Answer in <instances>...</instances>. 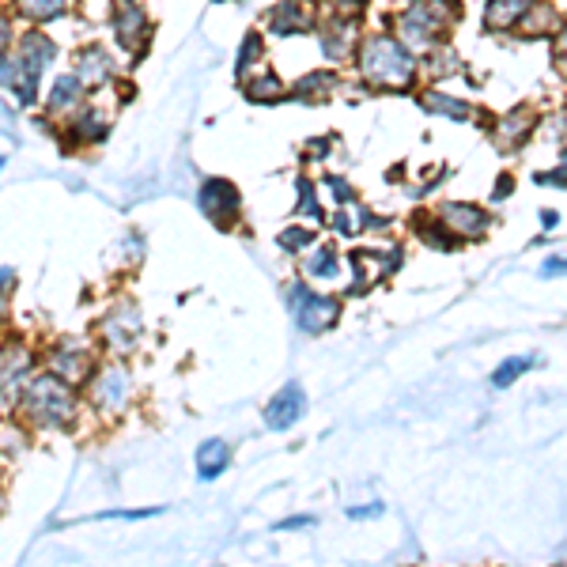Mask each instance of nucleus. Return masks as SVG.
<instances>
[{
  "mask_svg": "<svg viewBox=\"0 0 567 567\" xmlns=\"http://www.w3.org/2000/svg\"><path fill=\"white\" fill-rule=\"evenodd\" d=\"M458 19V0H413L401 16V46L405 50H435L439 38Z\"/></svg>",
  "mask_w": 567,
  "mask_h": 567,
  "instance_id": "f03ea898",
  "label": "nucleus"
},
{
  "mask_svg": "<svg viewBox=\"0 0 567 567\" xmlns=\"http://www.w3.org/2000/svg\"><path fill=\"white\" fill-rule=\"evenodd\" d=\"M530 129H533V114L518 106V110H511V114L496 125V140L503 148H515V144H522V140L530 137Z\"/></svg>",
  "mask_w": 567,
  "mask_h": 567,
  "instance_id": "dca6fc26",
  "label": "nucleus"
},
{
  "mask_svg": "<svg viewBox=\"0 0 567 567\" xmlns=\"http://www.w3.org/2000/svg\"><path fill=\"white\" fill-rule=\"evenodd\" d=\"M420 239L428 242V246H435V250H443L447 254L450 246H454V235H450L443 224H431V227H420Z\"/></svg>",
  "mask_w": 567,
  "mask_h": 567,
  "instance_id": "c85d7f7f",
  "label": "nucleus"
},
{
  "mask_svg": "<svg viewBox=\"0 0 567 567\" xmlns=\"http://www.w3.org/2000/svg\"><path fill=\"white\" fill-rule=\"evenodd\" d=\"M545 273H564V261H560V258L545 261Z\"/></svg>",
  "mask_w": 567,
  "mask_h": 567,
  "instance_id": "e433bc0d",
  "label": "nucleus"
},
{
  "mask_svg": "<svg viewBox=\"0 0 567 567\" xmlns=\"http://www.w3.org/2000/svg\"><path fill=\"white\" fill-rule=\"evenodd\" d=\"M53 367H57V378H61V382H72V378H84L87 356L84 352H72V344H69V348H61V352L53 356Z\"/></svg>",
  "mask_w": 567,
  "mask_h": 567,
  "instance_id": "aec40b11",
  "label": "nucleus"
},
{
  "mask_svg": "<svg viewBox=\"0 0 567 567\" xmlns=\"http://www.w3.org/2000/svg\"><path fill=\"white\" fill-rule=\"evenodd\" d=\"M0 84L4 87L19 84V57L16 53H0Z\"/></svg>",
  "mask_w": 567,
  "mask_h": 567,
  "instance_id": "c756f323",
  "label": "nucleus"
},
{
  "mask_svg": "<svg viewBox=\"0 0 567 567\" xmlns=\"http://www.w3.org/2000/svg\"><path fill=\"white\" fill-rule=\"evenodd\" d=\"M72 76L84 87H106L114 80V61H110V53L99 42H91V46H84V50L76 53V72Z\"/></svg>",
  "mask_w": 567,
  "mask_h": 567,
  "instance_id": "6e6552de",
  "label": "nucleus"
},
{
  "mask_svg": "<svg viewBox=\"0 0 567 567\" xmlns=\"http://www.w3.org/2000/svg\"><path fill=\"white\" fill-rule=\"evenodd\" d=\"M254 61H261V35H246L235 72H239V76H250V65H254Z\"/></svg>",
  "mask_w": 567,
  "mask_h": 567,
  "instance_id": "bb28decb",
  "label": "nucleus"
},
{
  "mask_svg": "<svg viewBox=\"0 0 567 567\" xmlns=\"http://www.w3.org/2000/svg\"><path fill=\"white\" fill-rule=\"evenodd\" d=\"M303 526H314V518H288V522H276V530H303Z\"/></svg>",
  "mask_w": 567,
  "mask_h": 567,
  "instance_id": "473e14b6",
  "label": "nucleus"
},
{
  "mask_svg": "<svg viewBox=\"0 0 567 567\" xmlns=\"http://www.w3.org/2000/svg\"><path fill=\"white\" fill-rule=\"evenodd\" d=\"M69 0H16V8L27 19H57Z\"/></svg>",
  "mask_w": 567,
  "mask_h": 567,
  "instance_id": "5701e85b",
  "label": "nucleus"
},
{
  "mask_svg": "<svg viewBox=\"0 0 567 567\" xmlns=\"http://www.w3.org/2000/svg\"><path fill=\"white\" fill-rule=\"evenodd\" d=\"M227 443L224 439H208V443H201V450H197V473L205 477V481H212V477H220L227 469Z\"/></svg>",
  "mask_w": 567,
  "mask_h": 567,
  "instance_id": "f3484780",
  "label": "nucleus"
},
{
  "mask_svg": "<svg viewBox=\"0 0 567 567\" xmlns=\"http://www.w3.org/2000/svg\"><path fill=\"white\" fill-rule=\"evenodd\" d=\"M533 0H488V8H484V23L492 27V31H511L522 23V16L530 12Z\"/></svg>",
  "mask_w": 567,
  "mask_h": 567,
  "instance_id": "9b49d317",
  "label": "nucleus"
},
{
  "mask_svg": "<svg viewBox=\"0 0 567 567\" xmlns=\"http://www.w3.org/2000/svg\"><path fill=\"white\" fill-rule=\"evenodd\" d=\"M8 288H12V273H8V269H0V295L8 292Z\"/></svg>",
  "mask_w": 567,
  "mask_h": 567,
  "instance_id": "c9c22d12",
  "label": "nucleus"
},
{
  "mask_svg": "<svg viewBox=\"0 0 567 567\" xmlns=\"http://www.w3.org/2000/svg\"><path fill=\"white\" fill-rule=\"evenodd\" d=\"M292 310H295V322L307 329V333H326L337 322L341 303L329 299V295L310 292V288H292Z\"/></svg>",
  "mask_w": 567,
  "mask_h": 567,
  "instance_id": "20e7f679",
  "label": "nucleus"
},
{
  "mask_svg": "<svg viewBox=\"0 0 567 567\" xmlns=\"http://www.w3.org/2000/svg\"><path fill=\"white\" fill-rule=\"evenodd\" d=\"M503 197H511V178H507V174L496 182V201H503Z\"/></svg>",
  "mask_w": 567,
  "mask_h": 567,
  "instance_id": "f704fd0d",
  "label": "nucleus"
},
{
  "mask_svg": "<svg viewBox=\"0 0 567 567\" xmlns=\"http://www.w3.org/2000/svg\"><path fill=\"white\" fill-rule=\"evenodd\" d=\"M0 163H4V159H0Z\"/></svg>",
  "mask_w": 567,
  "mask_h": 567,
  "instance_id": "58836bf2",
  "label": "nucleus"
},
{
  "mask_svg": "<svg viewBox=\"0 0 567 567\" xmlns=\"http://www.w3.org/2000/svg\"><path fill=\"white\" fill-rule=\"evenodd\" d=\"M363 80L378 91H409L416 84V53L405 50L397 38L375 35L360 46Z\"/></svg>",
  "mask_w": 567,
  "mask_h": 567,
  "instance_id": "f257e3e1",
  "label": "nucleus"
},
{
  "mask_svg": "<svg viewBox=\"0 0 567 567\" xmlns=\"http://www.w3.org/2000/svg\"><path fill=\"white\" fill-rule=\"evenodd\" d=\"M299 212L310 216L314 224H322V205H318V193H314V182L299 178Z\"/></svg>",
  "mask_w": 567,
  "mask_h": 567,
  "instance_id": "a878e982",
  "label": "nucleus"
},
{
  "mask_svg": "<svg viewBox=\"0 0 567 567\" xmlns=\"http://www.w3.org/2000/svg\"><path fill=\"white\" fill-rule=\"evenodd\" d=\"M530 356H511V360H503L496 367V375H492V386H499V390H503V386H511V382H515L518 375H526V371H530Z\"/></svg>",
  "mask_w": 567,
  "mask_h": 567,
  "instance_id": "b1692460",
  "label": "nucleus"
},
{
  "mask_svg": "<svg viewBox=\"0 0 567 567\" xmlns=\"http://www.w3.org/2000/svg\"><path fill=\"white\" fill-rule=\"evenodd\" d=\"M242 91H246V99L250 103H280V95H284V80L276 76V72H254L246 84H242Z\"/></svg>",
  "mask_w": 567,
  "mask_h": 567,
  "instance_id": "2eb2a0df",
  "label": "nucleus"
},
{
  "mask_svg": "<svg viewBox=\"0 0 567 567\" xmlns=\"http://www.w3.org/2000/svg\"><path fill=\"white\" fill-rule=\"evenodd\" d=\"M197 201H201L208 220L220 227H231L242 212L239 189L231 186V182H224V178H208L205 186H201V193H197Z\"/></svg>",
  "mask_w": 567,
  "mask_h": 567,
  "instance_id": "39448f33",
  "label": "nucleus"
},
{
  "mask_svg": "<svg viewBox=\"0 0 567 567\" xmlns=\"http://www.w3.org/2000/svg\"><path fill=\"white\" fill-rule=\"evenodd\" d=\"M424 110L443 114V118H454V121L469 118V106L458 103V99H450V95H439V91H428V95H424Z\"/></svg>",
  "mask_w": 567,
  "mask_h": 567,
  "instance_id": "4be33fe9",
  "label": "nucleus"
},
{
  "mask_svg": "<svg viewBox=\"0 0 567 567\" xmlns=\"http://www.w3.org/2000/svg\"><path fill=\"white\" fill-rule=\"evenodd\" d=\"M541 220H545V227H549V231L560 224V216H556V212H541Z\"/></svg>",
  "mask_w": 567,
  "mask_h": 567,
  "instance_id": "4c0bfd02",
  "label": "nucleus"
},
{
  "mask_svg": "<svg viewBox=\"0 0 567 567\" xmlns=\"http://www.w3.org/2000/svg\"><path fill=\"white\" fill-rule=\"evenodd\" d=\"M125 397H129V378L121 375V371H110L99 382V401L110 405V409H118V405H125Z\"/></svg>",
  "mask_w": 567,
  "mask_h": 567,
  "instance_id": "412c9836",
  "label": "nucleus"
},
{
  "mask_svg": "<svg viewBox=\"0 0 567 567\" xmlns=\"http://www.w3.org/2000/svg\"><path fill=\"white\" fill-rule=\"evenodd\" d=\"M114 31H118V42L129 50V46H144L148 42V16H144V8L133 4V0H118L114 4Z\"/></svg>",
  "mask_w": 567,
  "mask_h": 567,
  "instance_id": "1a4fd4ad",
  "label": "nucleus"
},
{
  "mask_svg": "<svg viewBox=\"0 0 567 567\" xmlns=\"http://www.w3.org/2000/svg\"><path fill=\"white\" fill-rule=\"evenodd\" d=\"M103 333H106V341L114 344V348H129V341L140 333L137 307H118V310H114V314L103 322Z\"/></svg>",
  "mask_w": 567,
  "mask_h": 567,
  "instance_id": "ddd939ff",
  "label": "nucleus"
},
{
  "mask_svg": "<svg viewBox=\"0 0 567 567\" xmlns=\"http://www.w3.org/2000/svg\"><path fill=\"white\" fill-rule=\"evenodd\" d=\"M326 186L333 189V201H337V205H352V186H348V182H341V178L333 174V178H326Z\"/></svg>",
  "mask_w": 567,
  "mask_h": 567,
  "instance_id": "2f4dec72",
  "label": "nucleus"
},
{
  "mask_svg": "<svg viewBox=\"0 0 567 567\" xmlns=\"http://www.w3.org/2000/svg\"><path fill=\"white\" fill-rule=\"evenodd\" d=\"M310 23H314V4L310 0H284L269 12V31L280 38L303 35V31H310Z\"/></svg>",
  "mask_w": 567,
  "mask_h": 567,
  "instance_id": "0eeeda50",
  "label": "nucleus"
},
{
  "mask_svg": "<svg viewBox=\"0 0 567 567\" xmlns=\"http://www.w3.org/2000/svg\"><path fill=\"white\" fill-rule=\"evenodd\" d=\"M341 84V80H337V72H310V76H303V80H299V84L292 87V95L295 99H310V103H322V99H326L329 91H333V87Z\"/></svg>",
  "mask_w": 567,
  "mask_h": 567,
  "instance_id": "a211bd4d",
  "label": "nucleus"
},
{
  "mask_svg": "<svg viewBox=\"0 0 567 567\" xmlns=\"http://www.w3.org/2000/svg\"><path fill=\"white\" fill-rule=\"evenodd\" d=\"M337 269H341V261H337V254H333L329 246H318V250L307 258L310 276H337Z\"/></svg>",
  "mask_w": 567,
  "mask_h": 567,
  "instance_id": "393cba45",
  "label": "nucleus"
},
{
  "mask_svg": "<svg viewBox=\"0 0 567 567\" xmlns=\"http://www.w3.org/2000/svg\"><path fill=\"white\" fill-rule=\"evenodd\" d=\"M352 42H356V23L344 16H329L326 31H322V50H326V57H348V50H352Z\"/></svg>",
  "mask_w": 567,
  "mask_h": 567,
  "instance_id": "f8f14e48",
  "label": "nucleus"
},
{
  "mask_svg": "<svg viewBox=\"0 0 567 567\" xmlns=\"http://www.w3.org/2000/svg\"><path fill=\"white\" fill-rule=\"evenodd\" d=\"M310 242H314V231H310V227H288V231L280 235V246H284L288 254H299Z\"/></svg>",
  "mask_w": 567,
  "mask_h": 567,
  "instance_id": "cd10ccee",
  "label": "nucleus"
},
{
  "mask_svg": "<svg viewBox=\"0 0 567 567\" xmlns=\"http://www.w3.org/2000/svg\"><path fill=\"white\" fill-rule=\"evenodd\" d=\"M303 409H307V397H303V390L292 382V386H284V390L273 397V405L265 409V424L273 431H288L295 420L303 416Z\"/></svg>",
  "mask_w": 567,
  "mask_h": 567,
  "instance_id": "9d476101",
  "label": "nucleus"
},
{
  "mask_svg": "<svg viewBox=\"0 0 567 567\" xmlns=\"http://www.w3.org/2000/svg\"><path fill=\"white\" fill-rule=\"evenodd\" d=\"M27 401H31V416L38 424H65L72 416V394L61 378H35L27 390Z\"/></svg>",
  "mask_w": 567,
  "mask_h": 567,
  "instance_id": "7ed1b4c3",
  "label": "nucleus"
},
{
  "mask_svg": "<svg viewBox=\"0 0 567 567\" xmlns=\"http://www.w3.org/2000/svg\"><path fill=\"white\" fill-rule=\"evenodd\" d=\"M439 224L447 227L450 235H462V239H481L484 231L492 227L488 212L477 205H462V201H447L439 208Z\"/></svg>",
  "mask_w": 567,
  "mask_h": 567,
  "instance_id": "423d86ee",
  "label": "nucleus"
},
{
  "mask_svg": "<svg viewBox=\"0 0 567 567\" xmlns=\"http://www.w3.org/2000/svg\"><path fill=\"white\" fill-rule=\"evenodd\" d=\"M428 69H431V76H450V69H458V61H454V53L450 50H443L439 57H431Z\"/></svg>",
  "mask_w": 567,
  "mask_h": 567,
  "instance_id": "7c9ffc66",
  "label": "nucleus"
},
{
  "mask_svg": "<svg viewBox=\"0 0 567 567\" xmlns=\"http://www.w3.org/2000/svg\"><path fill=\"white\" fill-rule=\"evenodd\" d=\"M80 103H84V84L69 72V76H61V80L53 84L46 110H50V114H72V110H80Z\"/></svg>",
  "mask_w": 567,
  "mask_h": 567,
  "instance_id": "4468645a",
  "label": "nucleus"
},
{
  "mask_svg": "<svg viewBox=\"0 0 567 567\" xmlns=\"http://www.w3.org/2000/svg\"><path fill=\"white\" fill-rule=\"evenodd\" d=\"M518 27H522L526 35H552V31L560 27V16H556V8H552V4H537V0H533L530 12L522 16Z\"/></svg>",
  "mask_w": 567,
  "mask_h": 567,
  "instance_id": "6ab92c4d",
  "label": "nucleus"
},
{
  "mask_svg": "<svg viewBox=\"0 0 567 567\" xmlns=\"http://www.w3.org/2000/svg\"><path fill=\"white\" fill-rule=\"evenodd\" d=\"M352 518H375L382 515V503H375V507H356V511H348Z\"/></svg>",
  "mask_w": 567,
  "mask_h": 567,
  "instance_id": "72a5a7b5",
  "label": "nucleus"
}]
</instances>
